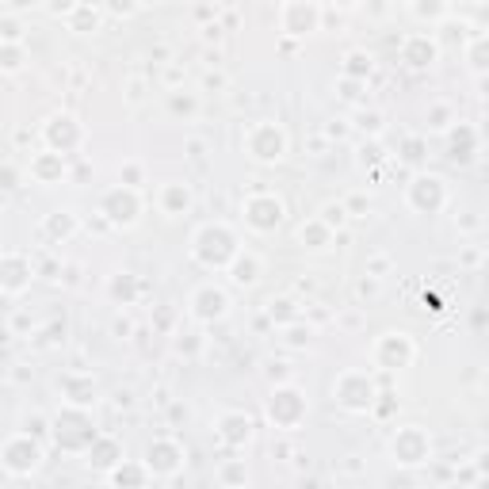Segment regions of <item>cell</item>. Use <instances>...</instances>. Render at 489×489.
I'll use <instances>...</instances> for the list:
<instances>
[{
	"mask_svg": "<svg viewBox=\"0 0 489 489\" xmlns=\"http://www.w3.org/2000/svg\"><path fill=\"white\" fill-rule=\"evenodd\" d=\"M261 276H264V261L256 253H249V249H241V256L229 264V279H234V287H256Z\"/></svg>",
	"mask_w": 489,
	"mask_h": 489,
	"instance_id": "obj_27",
	"label": "cell"
},
{
	"mask_svg": "<svg viewBox=\"0 0 489 489\" xmlns=\"http://www.w3.org/2000/svg\"><path fill=\"white\" fill-rule=\"evenodd\" d=\"M149 467L146 462H138V459H126L123 467H115L111 474H108V482H111V489H149Z\"/></svg>",
	"mask_w": 489,
	"mask_h": 489,
	"instance_id": "obj_24",
	"label": "cell"
},
{
	"mask_svg": "<svg viewBox=\"0 0 489 489\" xmlns=\"http://www.w3.org/2000/svg\"><path fill=\"white\" fill-rule=\"evenodd\" d=\"M214 478L222 489H249L253 474H249V462L244 459H222L218 462V470H214Z\"/></svg>",
	"mask_w": 489,
	"mask_h": 489,
	"instance_id": "obj_30",
	"label": "cell"
},
{
	"mask_svg": "<svg viewBox=\"0 0 489 489\" xmlns=\"http://www.w3.org/2000/svg\"><path fill=\"white\" fill-rule=\"evenodd\" d=\"M379 379L371 375V371H341L337 382H333V402H337L344 413H375V405H379Z\"/></svg>",
	"mask_w": 489,
	"mask_h": 489,
	"instance_id": "obj_3",
	"label": "cell"
},
{
	"mask_svg": "<svg viewBox=\"0 0 489 489\" xmlns=\"http://www.w3.org/2000/svg\"><path fill=\"white\" fill-rule=\"evenodd\" d=\"M104 16H108V12L100 4H73V12L66 16V28L76 31V35H88V31H100Z\"/></svg>",
	"mask_w": 489,
	"mask_h": 489,
	"instance_id": "obj_31",
	"label": "cell"
},
{
	"mask_svg": "<svg viewBox=\"0 0 489 489\" xmlns=\"http://www.w3.org/2000/svg\"><path fill=\"white\" fill-rule=\"evenodd\" d=\"M424 123H429V131L447 134L459 119H455V108L447 104V100H436V104H429V115H424Z\"/></svg>",
	"mask_w": 489,
	"mask_h": 489,
	"instance_id": "obj_37",
	"label": "cell"
},
{
	"mask_svg": "<svg viewBox=\"0 0 489 489\" xmlns=\"http://www.w3.org/2000/svg\"><path fill=\"white\" fill-rule=\"evenodd\" d=\"M203 349H207V337L203 333H184V329H176L172 333V352L176 356H184V359H199L203 356Z\"/></svg>",
	"mask_w": 489,
	"mask_h": 489,
	"instance_id": "obj_35",
	"label": "cell"
},
{
	"mask_svg": "<svg viewBox=\"0 0 489 489\" xmlns=\"http://www.w3.org/2000/svg\"><path fill=\"white\" fill-rule=\"evenodd\" d=\"M141 207H146V203H141V191L126 188V184H115V188H108L104 196H100V218H104L108 226H115V229L138 226Z\"/></svg>",
	"mask_w": 489,
	"mask_h": 489,
	"instance_id": "obj_7",
	"label": "cell"
},
{
	"mask_svg": "<svg viewBox=\"0 0 489 489\" xmlns=\"http://www.w3.org/2000/svg\"><path fill=\"white\" fill-rule=\"evenodd\" d=\"M31 279H35L31 256H23V253L0 256V294H4V299H20V294L31 287Z\"/></svg>",
	"mask_w": 489,
	"mask_h": 489,
	"instance_id": "obj_18",
	"label": "cell"
},
{
	"mask_svg": "<svg viewBox=\"0 0 489 489\" xmlns=\"http://www.w3.org/2000/svg\"><path fill=\"white\" fill-rule=\"evenodd\" d=\"M306 413H310V397H306V390H299L294 382L272 386V394H268V402H264V417L272 429H279V432L302 429Z\"/></svg>",
	"mask_w": 489,
	"mask_h": 489,
	"instance_id": "obj_4",
	"label": "cell"
},
{
	"mask_svg": "<svg viewBox=\"0 0 489 489\" xmlns=\"http://www.w3.org/2000/svg\"><path fill=\"white\" fill-rule=\"evenodd\" d=\"M386 268H390V261H386V256H375V261L367 264V276H375V279H382V272Z\"/></svg>",
	"mask_w": 489,
	"mask_h": 489,
	"instance_id": "obj_53",
	"label": "cell"
},
{
	"mask_svg": "<svg viewBox=\"0 0 489 489\" xmlns=\"http://www.w3.org/2000/svg\"><path fill=\"white\" fill-rule=\"evenodd\" d=\"M474 489H489V478H478V485H474Z\"/></svg>",
	"mask_w": 489,
	"mask_h": 489,
	"instance_id": "obj_58",
	"label": "cell"
},
{
	"mask_svg": "<svg viewBox=\"0 0 489 489\" xmlns=\"http://www.w3.org/2000/svg\"><path fill=\"white\" fill-rule=\"evenodd\" d=\"M482 96L489 100V76H482Z\"/></svg>",
	"mask_w": 489,
	"mask_h": 489,
	"instance_id": "obj_57",
	"label": "cell"
},
{
	"mask_svg": "<svg viewBox=\"0 0 489 489\" xmlns=\"http://www.w3.org/2000/svg\"><path fill=\"white\" fill-rule=\"evenodd\" d=\"M188 310L199 325H214V321H222L229 314V294H226V287H218V283H199L188 299Z\"/></svg>",
	"mask_w": 489,
	"mask_h": 489,
	"instance_id": "obj_16",
	"label": "cell"
},
{
	"mask_svg": "<svg viewBox=\"0 0 489 489\" xmlns=\"http://www.w3.org/2000/svg\"><path fill=\"white\" fill-rule=\"evenodd\" d=\"M333 237H337V229H329L317 214L306 218V222L299 226V249H306V253H325L333 244Z\"/></svg>",
	"mask_w": 489,
	"mask_h": 489,
	"instance_id": "obj_25",
	"label": "cell"
},
{
	"mask_svg": "<svg viewBox=\"0 0 489 489\" xmlns=\"http://www.w3.org/2000/svg\"><path fill=\"white\" fill-rule=\"evenodd\" d=\"M283 333V349H291V352H306L314 344V337H317V329L310 325V321H294V325H287V329H279Z\"/></svg>",
	"mask_w": 489,
	"mask_h": 489,
	"instance_id": "obj_34",
	"label": "cell"
},
{
	"mask_svg": "<svg viewBox=\"0 0 489 489\" xmlns=\"http://www.w3.org/2000/svg\"><path fill=\"white\" fill-rule=\"evenodd\" d=\"M4 188H8V191H16V188H20V169H16L12 161H4Z\"/></svg>",
	"mask_w": 489,
	"mask_h": 489,
	"instance_id": "obj_52",
	"label": "cell"
},
{
	"mask_svg": "<svg viewBox=\"0 0 489 489\" xmlns=\"http://www.w3.org/2000/svg\"><path fill=\"white\" fill-rule=\"evenodd\" d=\"M191 207H196L191 184H184V180H169V184H161V191H157V211H161L164 218H180V214H188Z\"/></svg>",
	"mask_w": 489,
	"mask_h": 489,
	"instance_id": "obj_22",
	"label": "cell"
},
{
	"mask_svg": "<svg viewBox=\"0 0 489 489\" xmlns=\"http://www.w3.org/2000/svg\"><path fill=\"white\" fill-rule=\"evenodd\" d=\"M58 394H61V402L66 405L88 409L100 397V386H96L92 375H84V371H66V375L58 379Z\"/></svg>",
	"mask_w": 489,
	"mask_h": 489,
	"instance_id": "obj_21",
	"label": "cell"
},
{
	"mask_svg": "<svg viewBox=\"0 0 489 489\" xmlns=\"http://www.w3.org/2000/svg\"><path fill=\"white\" fill-rule=\"evenodd\" d=\"M390 459L409 470L424 467V462H432V436L421 424H405V429H397L390 436Z\"/></svg>",
	"mask_w": 489,
	"mask_h": 489,
	"instance_id": "obj_10",
	"label": "cell"
},
{
	"mask_svg": "<svg viewBox=\"0 0 489 489\" xmlns=\"http://www.w3.org/2000/svg\"><path fill=\"white\" fill-rule=\"evenodd\" d=\"M237 256H241V241L226 222H203L191 234V261L207 268V272H229V264Z\"/></svg>",
	"mask_w": 489,
	"mask_h": 489,
	"instance_id": "obj_1",
	"label": "cell"
},
{
	"mask_svg": "<svg viewBox=\"0 0 489 489\" xmlns=\"http://www.w3.org/2000/svg\"><path fill=\"white\" fill-rule=\"evenodd\" d=\"M268 382L287 386V364H272V367H268Z\"/></svg>",
	"mask_w": 489,
	"mask_h": 489,
	"instance_id": "obj_51",
	"label": "cell"
},
{
	"mask_svg": "<svg viewBox=\"0 0 489 489\" xmlns=\"http://www.w3.org/2000/svg\"><path fill=\"white\" fill-rule=\"evenodd\" d=\"M409 16L424 20V23H447L455 16V8L444 4V0H413V4H409Z\"/></svg>",
	"mask_w": 489,
	"mask_h": 489,
	"instance_id": "obj_33",
	"label": "cell"
},
{
	"mask_svg": "<svg viewBox=\"0 0 489 489\" xmlns=\"http://www.w3.org/2000/svg\"><path fill=\"white\" fill-rule=\"evenodd\" d=\"M379 291H382V283H379L375 276H364V279L356 283V294H359L364 302H375V299H379Z\"/></svg>",
	"mask_w": 489,
	"mask_h": 489,
	"instance_id": "obj_46",
	"label": "cell"
},
{
	"mask_svg": "<svg viewBox=\"0 0 489 489\" xmlns=\"http://www.w3.org/2000/svg\"><path fill=\"white\" fill-rule=\"evenodd\" d=\"M379 161H382V146L375 138L364 141V146H359V164H379Z\"/></svg>",
	"mask_w": 489,
	"mask_h": 489,
	"instance_id": "obj_47",
	"label": "cell"
},
{
	"mask_svg": "<svg viewBox=\"0 0 489 489\" xmlns=\"http://www.w3.org/2000/svg\"><path fill=\"white\" fill-rule=\"evenodd\" d=\"M23 66H28V46L23 43H0V69L20 73Z\"/></svg>",
	"mask_w": 489,
	"mask_h": 489,
	"instance_id": "obj_39",
	"label": "cell"
},
{
	"mask_svg": "<svg viewBox=\"0 0 489 489\" xmlns=\"http://www.w3.org/2000/svg\"><path fill=\"white\" fill-rule=\"evenodd\" d=\"M478 149H482V134L474 123H455L452 131H447V161L470 164L478 157Z\"/></svg>",
	"mask_w": 489,
	"mask_h": 489,
	"instance_id": "obj_19",
	"label": "cell"
},
{
	"mask_svg": "<svg viewBox=\"0 0 489 489\" xmlns=\"http://www.w3.org/2000/svg\"><path fill=\"white\" fill-rule=\"evenodd\" d=\"M119 184H126V188H138L141 191V184H146V164L141 161H123L119 164Z\"/></svg>",
	"mask_w": 489,
	"mask_h": 489,
	"instance_id": "obj_42",
	"label": "cell"
},
{
	"mask_svg": "<svg viewBox=\"0 0 489 489\" xmlns=\"http://www.w3.org/2000/svg\"><path fill=\"white\" fill-rule=\"evenodd\" d=\"M382 111H367V108H359L356 111V126H359V131H364V134H371V138H379L382 134Z\"/></svg>",
	"mask_w": 489,
	"mask_h": 489,
	"instance_id": "obj_43",
	"label": "cell"
},
{
	"mask_svg": "<svg viewBox=\"0 0 489 489\" xmlns=\"http://www.w3.org/2000/svg\"><path fill=\"white\" fill-rule=\"evenodd\" d=\"M375 73V58H371V50H349L341 61V76H349V81H364Z\"/></svg>",
	"mask_w": 489,
	"mask_h": 489,
	"instance_id": "obj_32",
	"label": "cell"
},
{
	"mask_svg": "<svg viewBox=\"0 0 489 489\" xmlns=\"http://www.w3.org/2000/svg\"><path fill=\"white\" fill-rule=\"evenodd\" d=\"M23 432L35 436V440H43V436H50V417H28L23 421Z\"/></svg>",
	"mask_w": 489,
	"mask_h": 489,
	"instance_id": "obj_48",
	"label": "cell"
},
{
	"mask_svg": "<svg viewBox=\"0 0 489 489\" xmlns=\"http://www.w3.org/2000/svg\"><path fill=\"white\" fill-rule=\"evenodd\" d=\"M367 84L364 81H349V76H341V81H337V96L344 100V104H356V108H364L367 104Z\"/></svg>",
	"mask_w": 489,
	"mask_h": 489,
	"instance_id": "obj_40",
	"label": "cell"
},
{
	"mask_svg": "<svg viewBox=\"0 0 489 489\" xmlns=\"http://www.w3.org/2000/svg\"><path fill=\"white\" fill-rule=\"evenodd\" d=\"M169 111H172V115H184V119H191V115L199 111V100H196V92H184V88H176V92H169Z\"/></svg>",
	"mask_w": 489,
	"mask_h": 489,
	"instance_id": "obj_41",
	"label": "cell"
},
{
	"mask_svg": "<svg viewBox=\"0 0 489 489\" xmlns=\"http://www.w3.org/2000/svg\"><path fill=\"white\" fill-rule=\"evenodd\" d=\"M149 467L153 478H176L180 470H184V462H188V452H184V444L172 440V436H157V440H149L146 444V459H141Z\"/></svg>",
	"mask_w": 489,
	"mask_h": 489,
	"instance_id": "obj_14",
	"label": "cell"
},
{
	"mask_svg": "<svg viewBox=\"0 0 489 489\" xmlns=\"http://www.w3.org/2000/svg\"><path fill=\"white\" fill-rule=\"evenodd\" d=\"M462 58H467V69L474 76H489V31L470 35L467 46H462Z\"/></svg>",
	"mask_w": 489,
	"mask_h": 489,
	"instance_id": "obj_29",
	"label": "cell"
},
{
	"mask_svg": "<svg viewBox=\"0 0 489 489\" xmlns=\"http://www.w3.org/2000/svg\"><path fill=\"white\" fill-rule=\"evenodd\" d=\"M417 359V344L409 333L394 329V333H382V337L371 344V364L375 371H386V375H394V371H405L409 364Z\"/></svg>",
	"mask_w": 489,
	"mask_h": 489,
	"instance_id": "obj_8",
	"label": "cell"
},
{
	"mask_svg": "<svg viewBox=\"0 0 489 489\" xmlns=\"http://www.w3.org/2000/svg\"><path fill=\"white\" fill-rule=\"evenodd\" d=\"M214 436L226 452H241V447L253 444L256 421L244 413V409H226V413H218V421H214Z\"/></svg>",
	"mask_w": 489,
	"mask_h": 489,
	"instance_id": "obj_17",
	"label": "cell"
},
{
	"mask_svg": "<svg viewBox=\"0 0 489 489\" xmlns=\"http://www.w3.org/2000/svg\"><path fill=\"white\" fill-rule=\"evenodd\" d=\"M84 462L92 470H100V474H111L115 467H123V444L115 440V436H100V440L88 447V455H84Z\"/></svg>",
	"mask_w": 489,
	"mask_h": 489,
	"instance_id": "obj_23",
	"label": "cell"
},
{
	"mask_svg": "<svg viewBox=\"0 0 489 489\" xmlns=\"http://www.w3.org/2000/svg\"><path fill=\"white\" fill-rule=\"evenodd\" d=\"M104 12H108V16H119V20H126V16H138L141 4H119V0H115V4H108Z\"/></svg>",
	"mask_w": 489,
	"mask_h": 489,
	"instance_id": "obj_49",
	"label": "cell"
},
{
	"mask_svg": "<svg viewBox=\"0 0 489 489\" xmlns=\"http://www.w3.org/2000/svg\"><path fill=\"white\" fill-rule=\"evenodd\" d=\"M0 43H23V23L16 16H0Z\"/></svg>",
	"mask_w": 489,
	"mask_h": 489,
	"instance_id": "obj_45",
	"label": "cell"
},
{
	"mask_svg": "<svg viewBox=\"0 0 489 489\" xmlns=\"http://www.w3.org/2000/svg\"><path fill=\"white\" fill-rule=\"evenodd\" d=\"M84 123L76 119V115L69 111H54L50 119L43 123V141H46V149H54L61 153V157H73L76 149L84 146Z\"/></svg>",
	"mask_w": 489,
	"mask_h": 489,
	"instance_id": "obj_11",
	"label": "cell"
},
{
	"mask_svg": "<svg viewBox=\"0 0 489 489\" xmlns=\"http://www.w3.org/2000/svg\"><path fill=\"white\" fill-rule=\"evenodd\" d=\"M397 157H402L405 164H421L424 157H429V138H424V134H405L402 146H397Z\"/></svg>",
	"mask_w": 489,
	"mask_h": 489,
	"instance_id": "obj_38",
	"label": "cell"
},
{
	"mask_svg": "<svg viewBox=\"0 0 489 489\" xmlns=\"http://www.w3.org/2000/svg\"><path fill=\"white\" fill-rule=\"evenodd\" d=\"M317 218H321V222H325L329 229H341L344 222H349V207H344V203H325Z\"/></svg>",
	"mask_w": 489,
	"mask_h": 489,
	"instance_id": "obj_44",
	"label": "cell"
},
{
	"mask_svg": "<svg viewBox=\"0 0 489 489\" xmlns=\"http://www.w3.org/2000/svg\"><path fill=\"white\" fill-rule=\"evenodd\" d=\"M241 218L253 234H276L283 226V218H287V207H283V199L276 191H253V196L241 203Z\"/></svg>",
	"mask_w": 489,
	"mask_h": 489,
	"instance_id": "obj_9",
	"label": "cell"
},
{
	"mask_svg": "<svg viewBox=\"0 0 489 489\" xmlns=\"http://www.w3.org/2000/svg\"><path fill=\"white\" fill-rule=\"evenodd\" d=\"M268 317H272L279 329H287V325H294V321H302V310H299V302H294V299L279 294V299L268 302Z\"/></svg>",
	"mask_w": 489,
	"mask_h": 489,
	"instance_id": "obj_36",
	"label": "cell"
},
{
	"mask_svg": "<svg viewBox=\"0 0 489 489\" xmlns=\"http://www.w3.org/2000/svg\"><path fill=\"white\" fill-rule=\"evenodd\" d=\"M50 440H54V447L66 455H88V447L100 440V432H96V421L88 409L61 405L58 413L50 417Z\"/></svg>",
	"mask_w": 489,
	"mask_h": 489,
	"instance_id": "obj_2",
	"label": "cell"
},
{
	"mask_svg": "<svg viewBox=\"0 0 489 489\" xmlns=\"http://www.w3.org/2000/svg\"><path fill=\"white\" fill-rule=\"evenodd\" d=\"M108 299L115 306H134L141 299V279L134 272H115L108 276Z\"/></svg>",
	"mask_w": 489,
	"mask_h": 489,
	"instance_id": "obj_26",
	"label": "cell"
},
{
	"mask_svg": "<svg viewBox=\"0 0 489 489\" xmlns=\"http://www.w3.org/2000/svg\"><path fill=\"white\" fill-rule=\"evenodd\" d=\"M478 474H482V478H489V455L478 459Z\"/></svg>",
	"mask_w": 489,
	"mask_h": 489,
	"instance_id": "obj_55",
	"label": "cell"
},
{
	"mask_svg": "<svg viewBox=\"0 0 489 489\" xmlns=\"http://www.w3.org/2000/svg\"><path fill=\"white\" fill-rule=\"evenodd\" d=\"M478 134H482V141H485V138H489V119H485V123H482V126H478Z\"/></svg>",
	"mask_w": 489,
	"mask_h": 489,
	"instance_id": "obj_56",
	"label": "cell"
},
{
	"mask_svg": "<svg viewBox=\"0 0 489 489\" xmlns=\"http://www.w3.org/2000/svg\"><path fill=\"white\" fill-rule=\"evenodd\" d=\"M344 207H349V218H364V211H367V196H349V199H344Z\"/></svg>",
	"mask_w": 489,
	"mask_h": 489,
	"instance_id": "obj_50",
	"label": "cell"
},
{
	"mask_svg": "<svg viewBox=\"0 0 489 489\" xmlns=\"http://www.w3.org/2000/svg\"><path fill=\"white\" fill-rule=\"evenodd\" d=\"M0 467H4L8 478H31L43 467V440H35L28 432L8 436L4 447H0Z\"/></svg>",
	"mask_w": 489,
	"mask_h": 489,
	"instance_id": "obj_6",
	"label": "cell"
},
{
	"mask_svg": "<svg viewBox=\"0 0 489 489\" xmlns=\"http://www.w3.org/2000/svg\"><path fill=\"white\" fill-rule=\"evenodd\" d=\"M279 31L287 38H306L321 31V20H325V4H317V0H287V4H279Z\"/></svg>",
	"mask_w": 489,
	"mask_h": 489,
	"instance_id": "obj_12",
	"label": "cell"
},
{
	"mask_svg": "<svg viewBox=\"0 0 489 489\" xmlns=\"http://www.w3.org/2000/svg\"><path fill=\"white\" fill-rule=\"evenodd\" d=\"M397 58L413 73L432 69L436 61H440V38H436V31H409L402 43H397Z\"/></svg>",
	"mask_w": 489,
	"mask_h": 489,
	"instance_id": "obj_15",
	"label": "cell"
},
{
	"mask_svg": "<svg viewBox=\"0 0 489 489\" xmlns=\"http://www.w3.org/2000/svg\"><path fill=\"white\" fill-rule=\"evenodd\" d=\"M31 180L35 184H43V188H54V184H66V180L73 176L69 172V157H61V153L54 149H43V153H35L31 157Z\"/></svg>",
	"mask_w": 489,
	"mask_h": 489,
	"instance_id": "obj_20",
	"label": "cell"
},
{
	"mask_svg": "<svg viewBox=\"0 0 489 489\" xmlns=\"http://www.w3.org/2000/svg\"><path fill=\"white\" fill-rule=\"evenodd\" d=\"M287 131L276 123V119H261L249 126V134H244V153L256 161V164H279L287 157Z\"/></svg>",
	"mask_w": 489,
	"mask_h": 489,
	"instance_id": "obj_5",
	"label": "cell"
},
{
	"mask_svg": "<svg viewBox=\"0 0 489 489\" xmlns=\"http://www.w3.org/2000/svg\"><path fill=\"white\" fill-rule=\"evenodd\" d=\"M115 333H119V337H131L134 325H131V321H126V317H119V321H115Z\"/></svg>",
	"mask_w": 489,
	"mask_h": 489,
	"instance_id": "obj_54",
	"label": "cell"
},
{
	"mask_svg": "<svg viewBox=\"0 0 489 489\" xmlns=\"http://www.w3.org/2000/svg\"><path fill=\"white\" fill-rule=\"evenodd\" d=\"M405 203L417 214H440L447 207V184L436 172H417L405 188Z\"/></svg>",
	"mask_w": 489,
	"mask_h": 489,
	"instance_id": "obj_13",
	"label": "cell"
},
{
	"mask_svg": "<svg viewBox=\"0 0 489 489\" xmlns=\"http://www.w3.org/2000/svg\"><path fill=\"white\" fill-rule=\"evenodd\" d=\"M76 229H81V218H76L73 211H50L43 218V234L54 241V244H66Z\"/></svg>",
	"mask_w": 489,
	"mask_h": 489,
	"instance_id": "obj_28",
	"label": "cell"
}]
</instances>
